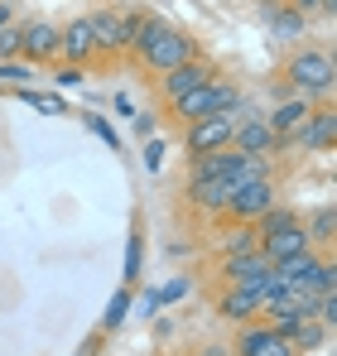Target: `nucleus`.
Returning a JSON list of instances; mask_svg holds the SVG:
<instances>
[{
    "label": "nucleus",
    "mask_w": 337,
    "mask_h": 356,
    "mask_svg": "<svg viewBox=\"0 0 337 356\" xmlns=\"http://www.w3.org/2000/svg\"><path fill=\"white\" fill-rule=\"evenodd\" d=\"M58 58L77 63V67H87V63L97 58V44H92V24H87V15L58 29Z\"/></svg>",
    "instance_id": "dca6fc26"
},
{
    "label": "nucleus",
    "mask_w": 337,
    "mask_h": 356,
    "mask_svg": "<svg viewBox=\"0 0 337 356\" xmlns=\"http://www.w3.org/2000/svg\"><path fill=\"white\" fill-rule=\"evenodd\" d=\"M217 250H222V255H246V250H256V227H251V222H226L222 232H217Z\"/></svg>",
    "instance_id": "aec40b11"
},
{
    "label": "nucleus",
    "mask_w": 337,
    "mask_h": 356,
    "mask_svg": "<svg viewBox=\"0 0 337 356\" xmlns=\"http://www.w3.org/2000/svg\"><path fill=\"white\" fill-rule=\"evenodd\" d=\"M246 159H251V154H241V149H231V145H226V149H212V154H198L188 178H231Z\"/></svg>",
    "instance_id": "a211bd4d"
},
{
    "label": "nucleus",
    "mask_w": 337,
    "mask_h": 356,
    "mask_svg": "<svg viewBox=\"0 0 337 356\" xmlns=\"http://www.w3.org/2000/svg\"><path fill=\"white\" fill-rule=\"evenodd\" d=\"M188 207L193 212H203V217H222L226 202H231V193H236V183L231 178H188Z\"/></svg>",
    "instance_id": "9d476101"
},
{
    "label": "nucleus",
    "mask_w": 337,
    "mask_h": 356,
    "mask_svg": "<svg viewBox=\"0 0 337 356\" xmlns=\"http://www.w3.org/2000/svg\"><path fill=\"white\" fill-rule=\"evenodd\" d=\"M265 294H275V280L270 284H226V294H217V313L231 323H256Z\"/></svg>",
    "instance_id": "6e6552de"
},
{
    "label": "nucleus",
    "mask_w": 337,
    "mask_h": 356,
    "mask_svg": "<svg viewBox=\"0 0 337 356\" xmlns=\"http://www.w3.org/2000/svg\"><path fill=\"white\" fill-rule=\"evenodd\" d=\"M140 270H145V241H140V232H135L130 245H125V280L135 284V280H140Z\"/></svg>",
    "instance_id": "b1692460"
},
{
    "label": "nucleus",
    "mask_w": 337,
    "mask_h": 356,
    "mask_svg": "<svg viewBox=\"0 0 337 356\" xmlns=\"http://www.w3.org/2000/svg\"><path fill=\"white\" fill-rule=\"evenodd\" d=\"M241 106V92H236V82L231 77H212V82H203V87H193V92H183V97H173V102H164V111L178 125H193V120L203 116H222V111H236Z\"/></svg>",
    "instance_id": "f03ea898"
},
{
    "label": "nucleus",
    "mask_w": 337,
    "mask_h": 356,
    "mask_svg": "<svg viewBox=\"0 0 337 356\" xmlns=\"http://www.w3.org/2000/svg\"><path fill=\"white\" fill-rule=\"evenodd\" d=\"M236 352H241V356H299V352H294V342H289L284 332H275L265 318H256V323H241Z\"/></svg>",
    "instance_id": "1a4fd4ad"
},
{
    "label": "nucleus",
    "mask_w": 337,
    "mask_h": 356,
    "mask_svg": "<svg viewBox=\"0 0 337 356\" xmlns=\"http://www.w3.org/2000/svg\"><path fill=\"white\" fill-rule=\"evenodd\" d=\"M159 164H164V145H159V140H145V169L155 174Z\"/></svg>",
    "instance_id": "c756f323"
},
{
    "label": "nucleus",
    "mask_w": 337,
    "mask_h": 356,
    "mask_svg": "<svg viewBox=\"0 0 337 356\" xmlns=\"http://www.w3.org/2000/svg\"><path fill=\"white\" fill-rule=\"evenodd\" d=\"M125 313H130V294L120 289V294L111 298V308L102 313V332H111V327H120V323H125Z\"/></svg>",
    "instance_id": "393cba45"
},
{
    "label": "nucleus",
    "mask_w": 337,
    "mask_h": 356,
    "mask_svg": "<svg viewBox=\"0 0 337 356\" xmlns=\"http://www.w3.org/2000/svg\"><path fill=\"white\" fill-rule=\"evenodd\" d=\"M198 54H203V49H198V39H193L188 29L164 24V29L155 34V44H150L135 63H140L145 72H155V77H159V72H168V67H178V63H188V58H198Z\"/></svg>",
    "instance_id": "7ed1b4c3"
},
{
    "label": "nucleus",
    "mask_w": 337,
    "mask_h": 356,
    "mask_svg": "<svg viewBox=\"0 0 337 356\" xmlns=\"http://www.w3.org/2000/svg\"><path fill=\"white\" fill-rule=\"evenodd\" d=\"M236 111H222V116H203L193 125H183V145H188V159L198 154H212V149H226L231 135H236Z\"/></svg>",
    "instance_id": "39448f33"
},
{
    "label": "nucleus",
    "mask_w": 337,
    "mask_h": 356,
    "mask_svg": "<svg viewBox=\"0 0 337 356\" xmlns=\"http://www.w3.org/2000/svg\"><path fill=\"white\" fill-rule=\"evenodd\" d=\"M256 250L275 265V260H289V255H299V250H313L308 245V232H304V217L299 222H289V227H280V232H270V236L256 241Z\"/></svg>",
    "instance_id": "2eb2a0df"
},
{
    "label": "nucleus",
    "mask_w": 337,
    "mask_h": 356,
    "mask_svg": "<svg viewBox=\"0 0 337 356\" xmlns=\"http://www.w3.org/2000/svg\"><path fill=\"white\" fill-rule=\"evenodd\" d=\"M82 77H87V72H82L77 63H63V67H54V82H58V87H77Z\"/></svg>",
    "instance_id": "cd10ccee"
},
{
    "label": "nucleus",
    "mask_w": 337,
    "mask_h": 356,
    "mask_svg": "<svg viewBox=\"0 0 337 356\" xmlns=\"http://www.w3.org/2000/svg\"><path fill=\"white\" fill-rule=\"evenodd\" d=\"M135 130L150 140V135H155V116H150V111H145V116H135Z\"/></svg>",
    "instance_id": "473e14b6"
},
{
    "label": "nucleus",
    "mask_w": 337,
    "mask_h": 356,
    "mask_svg": "<svg viewBox=\"0 0 337 356\" xmlns=\"http://www.w3.org/2000/svg\"><path fill=\"white\" fill-rule=\"evenodd\" d=\"M29 77H34V67H24V63H0V82H15V87H24V82H29Z\"/></svg>",
    "instance_id": "a878e982"
},
{
    "label": "nucleus",
    "mask_w": 337,
    "mask_h": 356,
    "mask_svg": "<svg viewBox=\"0 0 337 356\" xmlns=\"http://www.w3.org/2000/svg\"><path fill=\"white\" fill-rule=\"evenodd\" d=\"M289 342H294V352H318V347L328 342V323H318V318H304V323L289 332Z\"/></svg>",
    "instance_id": "412c9836"
},
{
    "label": "nucleus",
    "mask_w": 337,
    "mask_h": 356,
    "mask_svg": "<svg viewBox=\"0 0 337 356\" xmlns=\"http://www.w3.org/2000/svg\"><path fill=\"white\" fill-rule=\"evenodd\" d=\"M15 97H19V102H29L34 111H49V116H68V102H63L58 92H34V87H15Z\"/></svg>",
    "instance_id": "5701e85b"
},
{
    "label": "nucleus",
    "mask_w": 337,
    "mask_h": 356,
    "mask_svg": "<svg viewBox=\"0 0 337 356\" xmlns=\"http://www.w3.org/2000/svg\"><path fill=\"white\" fill-rule=\"evenodd\" d=\"M275 197H280V188H275V178H256V183H241L236 193H231V202H226V222H256L260 212H270L275 207Z\"/></svg>",
    "instance_id": "0eeeda50"
},
{
    "label": "nucleus",
    "mask_w": 337,
    "mask_h": 356,
    "mask_svg": "<svg viewBox=\"0 0 337 356\" xmlns=\"http://www.w3.org/2000/svg\"><path fill=\"white\" fill-rule=\"evenodd\" d=\"M333 140H337V111H333V102H323V106H313L308 125L294 135V145L304 154H323V149H333Z\"/></svg>",
    "instance_id": "f8f14e48"
},
{
    "label": "nucleus",
    "mask_w": 337,
    "mask_h": 356,
    "mask_svg": "<svg viewBox=\"0 0 337 356\" xmlns=\"http://www.w3.org/2000/svg\"><path fill=\"white\" fill-rule=\"evenodd\" d=\"M155 308H159V289H150V294L140 298V313H155Z\"/></svg>",
    "instance_id": "72a5a7b5"
},
{
    "label": "nucleus",
    "mask_w": 337,
    "mask_h": 356,
    "mask_svg": "<svg viewBox=\"0 0 337 356\" xmlns=\"http://www.w3.org/2000/svg\"><path fill=\"white\" fill-rule=\"evenodd\" d=\"M19 54V24H0V63Z\"/></svg>",
    "instance_id": "bb28decb"
},
{
    "label": "nucleus",
    "mask_w": 337,
    "mask_h": 356,
    "mask_svg": "<svg viewBox=\"0 0 337 356\" xmlns=\"http://www.w3.org/2000/svg\"><path fill=\"white\" fill-rule=\"evenodd\" d=\"M183 294H188V280H173V284H164V289H159V303H178Z\"/></svg>",
    "instance_id": "7c9ffc66"
},
{
    "label": "nucleus",
    "mask_w": 337,
    "mask_h": 356,
    "mask_svg": "<svg viewBox=\"0 0 337 356\" xmlns=\"http://www.w3.org/2000/svg\"><path fill=\"white\" fill-rule=\"evenodd\" d=\"M19 58L58 63V24H49V19H29V24H19Z\"/></svg>",
    "instance_id": "4468645a"
},
{
    "label": "nucleus",
    "mask_w": 337,
    "mask_h": 356,
    "mask_svg": "<svg viewBox=\"0 0 337 356\" xmlns=\"http://www.w3.org/2000/svg\"><path fill=\"white\" fill-rule=\"evenodd\" d=\"M270 29H275V39H308V19L299 10H275Z\"/></svg>",
    "instance_id": "4be33fe9"
},
{
    "label": "nucleus",
    "mask_w": 337,
    "mask_h": 356,
    "mask_svg": "<svg viewBox=\"0 0 337 356\" xmlns=\"http://www.w3.org/2000/svg\"><path fill=\"white\" fill-rule=\"evenodd\" d=\"M87 130H92V135H102V140H107L111 149H116V145H120V135H116V130H111V125H107V120H102V116H87Z\"/></svg>",
    "instance_id": "c85d7f7f"
},
{
    "label": "nucleus",
    "mask_w": 337,
    "mask_h": 356,
    "mask_svg": "<svg viewBox=\"0 0 337 356\" xmlns=\"http://www.w3.org/2000/svg\"><path fill=\"white\" fill-rule=\"evenodd\" d=\"M304 232H308V245H313V250H333V236H337V207H333V202L313 207V212L304 217Z\"/></svg>",
    "instance_id": "6ab92c4d"
},
{
    "label": "nucleus",
    "mask_w": 337,
    "mask_h": 356,
    "mask_svg": "<svg viewBox=\"0 0 337 356\" xmlns=\"http://www.w3.org/2000/svg\"><path fill=\"white\" fill-rule=\"evenodd\" d=\"M0 24H10V5L5 0H0Z\"/></svg>",
    "instance_id": "c9c22d12"
},
{
    "label": "nucleus",
    "mask_w": 337,
    "mask_h": 356,
    "mask_svg": "<svg viewBox=\"0 0 337 356\" xmlns=\"http://www.w3.org/2000/svg\"><path fill=\"white\" fill-rule=\"evenodd\" d=\"M289 10H299V15L308 19V15H318V0H289Z\"/></svg>",
    "instance_id": "2f4dec72"
},
{
    "label": "nucleus",
    "mask_w": 337,
    "mask_h": 356,
    "mask_svg": "<svg viewBox=\"0 0 337 356\" xmlns=\"http://www.w3.org/2000/svg\"><path fill=\"white\" fill-rule=\"evenodd\" d=\"M318 10H323V15H333V10H337V0H318Z\"/></svg>",
    "instance_id": "f704fd0d"
},
{
    "label": "nucleus",
    "mask_w": 337,
    "mask_h": 356,
    "mask_svg": "<svg viewBox=\"0 0 337 356\" xmlns=\"http://www.w3.org/2000/svg\"><path fill=\"white\" fill-rule=\"evenodd\" d=\"M222 280L226 284H270L275 280V265L260 255V250H246V255H222Z\"/></svg>",
    "instance_id": "ddd939ff"
},
{
    "label": "nucleus",
    "mask_w": 337,
    "mask_h": 356,
    "mask_svg": "<svg viewBox=\"0 0 337 356\" xmlns=\"http://www.w3.org/2000/svg\"><path fill=\"white\" fill-rule=\"evenodd\" d=\"M313 106H318V102H308V97H289L275 116H265V120H270V130H275V140H280V149H284V145H294V135L308 125Z\"/></svg>",
    "instance_id": "f3484780"
},
{
    "label": "nucleus",
    "mask_w": 337,
    "mask_h": 356,
    "mask_svg": "<svg viewBox=\"0 0 337 356\" xmlns=\"http://www.w3.org/2000/svg\"><path fill=\"white\" fill-rule=\"evenodd\" d=\"M140 10H92L87 24H92V44H97V58H116V54H130V29H135Z\"/></svg>",
    "instance_id": "20e7f679"
},
{
    "label": "nucleus",
    "mask_w": 337,
    "mask_h": 356,
    "mask_svg": "<svg viewBox=\"0 0 337 356\" xmlns=\"http://www.w3.org/2000/svg\"><path fill=\"white\" fill-rule=\"evenodd\" d=\"M284 82L294 87V97H308V102H328L333 97V82H337V63L333 54L304 44L299 54H289L284 63Z\"/></svg>",
    "instance_id": "f257e3e1"
},
{
    "label": "nucleus",
    "mask_w": 337,
    "mask_h": 356,
    "mask_svg": "<svg viewBox=\"0 0 337 356\" xmlns=\"http://www.w3.org/2000/svg\"><path fill=\"white\" fill-rule=\"evenodd\" d=\"M265 5H280V0H265Z\"/></svg>",
    "instance_id": "e433bc0d"
},
{
    "label": "nucleus",
    "mask_w": 337,
    "mask_h": 356,
    "mask_svg": "<svg viewBox=\"0 0 337 356\" xmlns=\"http://www.w3.org/2000/svg\"><path fill=\"white\" fill-rule=\"evenodd\" d=\"M222 67L212 58H188V63H178V67H168V72H159L155 77V92H159V102H173V97H183V92H193V87H203V82H212Z\"/></svg>",
    "instance_id": "423d86ee"
},
{
    "label": "nucleus",
    "mask_w": 337,
    "mask_h": 356,
    "mask_svg": "<svg viewBox=\"0 0 337 356\" xmlns=\"http://www.w3.org/2000/svg\"><path fill=\"white\" fill-rule=\"evenodd\" d=\"M231 149L256 154V159H270V154L280 149V140H275V130H270L265 116H241L236 120V135H231Z\"/></svg>",
    "instance_id": "9b49d317"
}]
</instances>
